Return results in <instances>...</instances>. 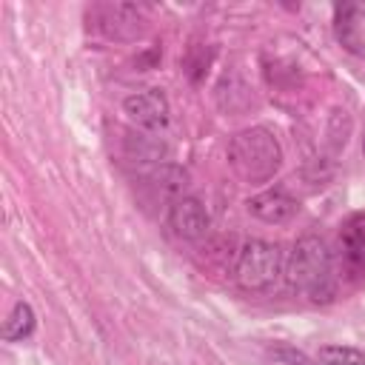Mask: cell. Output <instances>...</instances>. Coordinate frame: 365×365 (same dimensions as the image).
Listing matches in <instances>:
<instances>
[{"label":"cell","mask_w":365,"mask_h":365,"mask_svg":"<svg viewBox=\"0 0 365 365\" xmlns=\"http://www.w3.org/2000/svg\"><path fill=\"white\" fill-rule=\"evenodd\" d=\"M339 248L354 271H365V211H356L342 222Z\"/></svg>","instance_id":"obj_9"},{"label":"cell","mask_w":365,"mask_h":365,"mask_svg":"<svg viewBox=\"0 0 365 365\" xmlns=\"http://www.w3.org/2000/svg\"><path fill=\"white\" fill-rule=\"evenodd\" d=\"M228 165L242 182H268L282 165V148L265 125L242 128L228 143Z\"/></svg>","instance_id":"obj_2"},{"label":"cell","mask_w":365,"mask_h":365,"mask_svg":"<svg viewBox=\"0 0 365 365\" xmlns=\"http://www.w3.org/2000/svg\"><path fill=\"white\" fill-rule=\"evenodd\" d=\"M334 31L345 51L365 57V6L339 3L334 9Z\"/></svg>","instance_id":"obj_7"},{"label":"cell","mask_w":365,"mask_h":365,"mask_svg":"<svg viewBox=\"0 0 365 365\" xmlns=\"http://www.w3.org/2000/svg\"><path fill=\"white\" fill-rule=\"evenodd\" d=\"M168 225L180 240H202L211 228L208 211L197 197H180L177 202L168 205Z\"/></svg>","instance_id":"obj_6"},{"label":"cell","mask_w":365,"mask_h":365,"mask_svg":"<svg viewBox=\"0 0 365 365\" xmlns=\"http://www.w3.org/2000/svg\"><path fill=\"white\" fill-rule=\"evenodd\" d=\"M125 154L134 163H160L163 165L168 148H165V143L157 134L143 131V134H128L125 137Z\"/></svg>","instance_id":"obj_11"},{"label":"cell","mask_w":365,"mask_h":365,"mask_svg":"<svg viewBox=\"0 0 365 365\" xmlns=\"http://www.w3.org/2000/svg\"><path fill=\"white\" fill-rule=\"evenodd\" d=\"M34 325H37L34 308L29 302H17L11 308V314L6 317V322H3V339L6 342H23L34 334Z\"/></svg>","instance_id":"obj_12"},{"label":"cell","mask_w":365,"mask_h":365,"mask_svg":"<svg viewBox=\"0 0 365 365\" xmlns=\"http://www.w3.org/2000/svg\"><path fill=\"white\" fill-rule=\"evenodd\" d=\"M362 154H365V140H362Z\"/></svg>","instance_id":"obj_15"},{"label":"cell","mask_w":365,"mask_h":365,"mask_svg":"<svg viewBox=\"0 0 365 365\" xmlns=\"http://www.w3.org/2000/svg\"><path fill=\"white\" fill-rule=\"evenodd\" d=\"M282 268H285V257L277 242L248 240L237 254L234 277L245 291H271L279 282Z\"/></svg>","instance_id":"obj_3"},{"label":"cell","mask_w":365,"mask_h":365,"mask_svg":"<svg viewBox=\"0 0 365 365\" xmlns=\"http://www.w3.org/2000/svg\"><path fill=\"white\" fill-rule=\"evenodd\" d=\"M88 20H94V26L106 34V37H114V40H137L143 37L145 31V11L140 6H131V3H106V6H97Z\"/></svg>","instance_id":"obj_4"},{"label":"cell","mask_w":365,"mask_h":365,"mask_svg":"<svg viewBox=\"0 0 365 365\" xmlns=\"http://www.w3.org/2000/svg\"><path fill=\"white\" fill-rule=\"evenodd\" d=\"M123 111L134 125H140L143 131H151V134L163 131L168 125V114H171L168 97H165L163 88H145V91H137V94L125 97Z\"/></svg>","instance_id":"obj_5"},{"label":"cell","mask_w":365,"mask_h":365,"mask_svg":"<svg viewBox=\"0 0 365 365\" xmlns=\"http://www.w3.org/2000/svg\"><path fill=\"white\" fill-rule=\"evenodd\" d=\"M317 359L322 365H365V351L351 345H322L317 351Z\"/></svg>","instance_id":"obj_13"},{"label":"cell","mask_w":365,"mask_h":365,"mask_svg":"<svg viewBox=\"0 0 365 365\" xmlns=\"http://www.w3.org/2000/svg\"><path fill=\"white\" fill-rule=\"evenodd\" d=\"M285 279L294 291L305 294L311 302H331L336 291V277L328 245L314 234L299 237L288 254Z\"/></svg>","instance_id":"obj_1"},{"label":"cell","mask_w":365,"mask_h":365,"mask_svg":"<svg viewBox=\"0 0 365 365\" xmlns=\"http://www.w3.org/2000/svg\"><path fill=\"white\" fill-rule=\"evenodd\" d=\"M248 214H254L257 220L262 222H271V225H279V222H288L297 211H299V202L294 197H288L285 191H262L257 197H251L245 202Z\"/></svg>","instance_id":"obj_8"},{"label":"cell","mask_w":365,"mask_h":365,"mask_svg":"<svg viewBox=\"0 0 365 365\" xmlns=\"http://www.w3.org/2000/svg\"><path fill=\"white\" fill-rule=\"evenodd\" d=\"M268 354H271L277 362H282V365H314L305 351H299V348H294V345H285V342L271 345Z\"/></svg>","instance_id":"obj_14"},{"label":"cell","mask_w":365,"mask_h":365,"mask_svg":"<svg viewBox=\"0 0 365 365\" xmlns=\"http://www.w3.org/2000/svg\"><path fill=\"white\" fill-rule=\"evenodd\" d=\"M148 185L154 188V194H157V197L177 202V200L182 197L185 185H188V171H185V168H180V165L163 163L160 168H154V171L148 174Z\"/></svg>","instance_id":"obj_10"}]
</instances>
